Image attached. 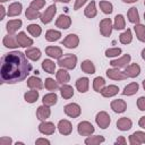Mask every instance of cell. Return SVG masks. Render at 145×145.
Masks as SVG:
<instances>
[{
  "instance_id": "obj_17",
  "label": "cell",
  "mask_w": 145,
  "mask_h": 145,
  "mask_svg": "<svg viewBox=\"0 0 145 145\" xmlns=\"http://www.w3.org/2000/svg\"><path fill=\"white\" fill-rule=\"evenodd\" d=\"M2 44L8 49H17L19 43L17 41V35L15 34H7L2 39Z\"/></svg>"
},
{
  "instance_id": "obj_42",
  "label": "cell",
  "mask_w": 145,
  "mask_h": 145,
  "mask_svg": "<svg viewBox=\"0 0 145 145\" xmlns=\"http://www.w3.org/2000/svg\"><path fill=\"white\" fill-rule=\"evenodd\" d=\"M134 32L136 34L137 40L140 41V42H144V40H145V25L144 24H140V23L135 24Z\"/></svg>"
},
{
  "instance_id": "obj_11",
  "label": "cell",
  "mask_w": 145,
  "mask_h": 145,
  "mask_svg": "<svg viewBox=\"0 0 145 145\" xmlns=\"http://www.w3.org/2000/svg\"><path fill=\"white\" fill-rule=\"evenodd\" d=\"M57 128H58V131L63 136H68L72 133V125L68 119L59 120V122L57 125Z\"/></svg>"
},
{
  "instance_id": "obj_14",
  "label": "cell",
  "mask_w": 145,
  "mask_h": 145,
  "mask_svg": "<svg viewBox=\"0 0 145 145\" xmlns=\"http://www.w3.org/2000/svg\"><path fill=\"white\" fill-rule=\"evenodd\" d=\"M110 108L116 113H123L127 110V102L122 99H116V100L111 101Z\"/></svg>"
},
{
  "instance_id": "obj_32",
  "label": "cell",
  "mask_w": 145,
  "mask_h": 145,
  "mask_svg": "<svg viewBox=\"0 0 145 145\" xmlns=\"http://www.w3.org/2000/svg\"><path fill=\"white\" fill-rule=\"evenodd\" d=\"M84 15H85V17H87V18H89V19L94 18V17L97 15V9H96V3H95V1L92 0V1L85 7V9H84Z\"/></svg>"
},
{
  "instance_id": "obj_36",
  "label": "cell",
  "mask_w": 145,
  "mask_h": 145,
  "mask_svg": "<svg viewBox=\"0 0 145 145\" xmlns=\"http://www.w3.org/2000/svg\"><path fill=\"white\" fill-rule=\"evenodd\" d=\"M127 17H128V20L131 23V24H138L139 23V12H138V9L136 7H131L128 9L127 11Z\"/></svg>"
},
{
  "instance_id": "obj_40",
  "label": "cell",
  "mask_w": 145,
  "mask_h": 145,
  "mask_svg": "<svg viewBox=\"0 0 145 145\" xmlns=\"http://www.w3.org/2000/svg\"><path fill=\"white\" fill-rule=\"evenodd\" d=\"M113 28L117 31H121L126 28V19L123 17V15L118 14L114 17V22H113Z\"/></svg>"
},
{
  "instance_id": "obj_25",
  "label": "cell",
  "mask_w": 145,
  "mask_h": 145,
  "mask_svg": "<svg viewBox=\"0 0 145 145\" xmlns=\"http://www.w3.org/2000/svg\"><path fill=\"white\" fill-rule=\"evenodd\" d=\"M25 54L26 57L32 60V61H37L41 59V56H42V52L39 48H34V46H31V48H27L25 50Z\"/></svg>"
},
{
  "instance_id": "obj_23",
  "label": "cell",
  "mask_w": 145,
  "mask_h": 145,
  "mask_svg": "<svg viewBox=\"0 0 145 145\" xmlns=\"http://www.w3.org/2000/svg\"><path fill=\"white\" fill-rule=\"evenodd\" d=\"M23 11V5L20 2H12L9 5L8 7V10H7V15L8 17H16V16H19Z\"/></svg>"
},
{
  "instance_id": "obj_56",
  "label": "cell",
  "mask_w": 145,
  "mask_h": 145,
  "mask_svg": "<svg viewBox=\"0 0 145 145\" xmlns=\"http://www.w3.org/2000/svg\"><path fill=\"white\" fill-rule=\"evenodd\" d=\"M123 3H135V2H137L138 0H121Z\"/></svg>"
},
{
  "instance_id": "obj_2",
  "label": "cell",
  "mask_w": 145,
  "mask_h": 145,
  "mask_svg": "<svg viewBox=\"0 0 145 145\" xmlns=\"http://www.w3.org/2000/svg\"><path fill=\"white\" fill-rule=\"evenodd\" d=\"M77 60H78L77 56H75L72 53H66L58 60V65L60 68H65L67 70H72L76 68Z\"/></svg>"
},
{
  "instance_id": "obj_18",
  "label": "cell",
  "mask_w": 145,
  "mask_h": 145,
  "mask_svg": "<svg viewBox=\"0 0 145 145\" xmlns=\"http://www.w3.org/2000/svg\"><path fill=\"white\" fill-rule=\"evenodd\" d=\"M35 114H36V118L40 121H45L51 116V109H50V106H48L45 104H42L36 109Z\"/></svg>"
},
{
  "instance_id": "obj_4",
  "label": "cell",
  "mask_w": 145,
  "mask_h": 145,
  "mask_svg": "<svg viewBox=\"0 0 145 145\" xmlns=\"http://www.w3.org/2000/svg\"><path fill=\"white\" fill-rule=\"evenodd\" d=\"M95 122L101 129H106L111 123V117L105 111H100L95 116Z\"/></svg>"
},
{
  "instance_id": "obj_60",
  "label": "cell",
  "mask_w": 145,
  "mask_h": 145,
  "mask_svg": "<svg viewBox=\"0 0 145 145\" xmlns=\"http://www.w3.org/2000/svg\"><path fill=\"white\" fill-rule=\"evenodd\" d=\"M142 85H143V88H144V91H145V79L142 82Z\"/></svg>"
},
{
  "instance_id": "obj_9",
  "label": "cell",
  "mask_w": 145,
  "mask_h": 145,
  "mask_svg": "<svg viewBox=\"0 0 145 145\" xmlns=\"http://www.w3.org/2000/svg\"><path fill=\"white\" fill-rule=\"evenodd\" d=\"M95 131V128L94 126L89 122V121H80L78 125H77V133L80 135V136H89V135H93V133Z\"/></svg>"
},
{
  "instance_id": "obj_28",
  "label": "cell",
  "mask_w": 145,
  "mask_h": 145,
  "mask_svg": "<svg viewBox=\"0 0 145 145\" xmlns=\"http://www.w3.org/2000/svg\"><path fill=\"white\" fill-rule=\"evenodd\" d=\"M56 79L58 80L59 84H68V82L70 80V75L67 71V69L65 68H60L57 72H56Z\"/></svg>"
},
{
  "instance_id": "obj_10",
  "label": "cell",
  "mask_w": 145,
  "mask_h": 145,
  "mask_svg": "<svg viewBox=\"0 0 145 145\" xmlns=\"http://www.w3.org/2000/svg\"><path fill=\"white\" fill-rule=\"evenodd\" d=\"M105 75H106L108 78H110L112 80H125V79L128 78L127 75L125 74V71L120 70L119 68H114V67L106 69Z\"/></svg>"
},
{
  "instance_id": "obj_33",
  "label": "cell",
  "mask_w": 145,
  "mask_h": 145,
  "mask_svg": "<svg viewBox=\"0 0 145 145\" xmlns=\"http://www.w3.org/2000/svg\"><path fill=\"white\" fill-rule=\"evenodd\" d=\"M41 66H42V69H43L45 72L50 74V75H53V74L56 72V67H57V65H56L54 61L51 60V59H44V60L42 61Z\"/></svg>"
},
{
  "instance_id": "obj_53",
  "label": "cell",
  "mask_w": 145,
  "mask_h": 145,
  "mask_svg": "<svg viewBox=\"0 0 145 145\" xmlns=\"http://www.w3.org/2000/svg\"><path fill=\"white\" fill-rule=\"evenodd\" d=\"M35 144H36V145H40V144H46V145H50L51 142H50L49 139H46V138L40 137V138H37V139L35 140Z\"/></svg>"
},
{
  "instance_id": "obj_5",
  "label": "cell",
  "mask_w": 145,
  "mask_h": 145,
  "mask_svg": "<svg viewBox=\"0 0 145 145\" xmlns=\"http://www.w3.org/2000/svg\"><path fill=\"white\" fill-rule=\"evenodd\" d=\"M99 27H100L101 35L104 37H109L112 33V29H113V23H112L111 18H103L100 20Z\"/></svg>"
},
{
  "instance_id": "obj_39",
  "label": "cell",
  "mask_w": 145,
  "mask_h": 145,
  "mask_svg": "<svg viewBox=\"0 0 145 145\" xmlns=\"http://www.w3.org/2000/svg\"><path fill=\"white\" fill-rule=\"evenodd\" d=\"M24 100L27 103H35L39 100V89H31L24 93Z\"/></svg>"
},
{
  "instance_id": "obj_26",
  "label": "cell",
  "mask_w": 145,
  "mask_h": 145,
  "mask_svg": "<svg viewBox=\"0 0 145 145\" xmlns=\"http://www.w3.org/2000/svg\"><path fill=\"white\" fill-rule=\"evenodd\" d=\"M75 85L79 93H86L89 88V79L87 77H79L76 80Z\"/></svg>"
},
{
  "instance_id": "obj_47",
  "label": "cell",
  "mask_w": 145,
  "mask_h": 145,
  "mask_svg": "<svg viewBox=\"0 0 145 145\" xmlns=\"http://www.w3.org/2000/svg\"><path fill=\"white\" fill-rule=\"evenodd\" d=\"M121 53H122L121 48H109L104 52L106 58H118V57H120Z\"/></svg>"
},
{
  "instance_id": "obj_57",
  "label": "cell",
  "mask_w": 145,
  "mask_h": 145,
  "mask_svg": "<svg viewBox=\"0 0 145 145\" xmlns=\"http://www.w3.org/2000/svg\"><path fill=\"white\" fill-rule=\"evenodd\" d=\"M140 57H142V59L145 61V48L142 50V52H140Z\"/></svg>"
},
{
  "instance_id": "obj_31",
  "label": "cell",
  "mask_w": 145,
  "mask_h": 145,
  "mask_svg": "<svg viewBox=\"0 0 145 145\" xmlns=\"http://www.w3.org/2000/svg\"><path fill=\"white\" fill-rule=\"evenodd\" d=\"M59 91H60V95H61L65 100L71 99V97L74 96V93H75L74 87H72L71 85H69V84H62V85L60 86Z\"/></svg>"
},
{
  "instance_id": "obj_43",
  "label": "cell",
  "mask_w": 145,
  "mask_h": 145,
  "mask_svg": "<svg viewBox=\"0 0 145 145\" xmlns=\"http://www.w3.org/2000/svg\"><path fill=\"white\" fill-rule=\"evenodd\" d=\"M99 6H100V9L103 14L105 15H111L112 11H113V5L110 2V1H106V0H101L99 2Z\"/></svg>"
},
{
  "instance_id": "obj_29",
  "label": "cell",
  "mask_w": 145,
  "mask_h": 145,
  "mask_svg": "<svg viewBox=\"0 0 145 145\" xmlns=\"http://www.w3.org/2000/svg\"><path fill=\"white\" fill-rule=\"evenodd\" d=\"M138 91H139V85H138V83L131 82V83H129L128 85H126V86L123 87L122 95H125V96H133V95H135Z\"/></svg>"
},
{
  "instance_id": "obj_19",
  "label": "cell",
  "mask_w": 145,
  "mask_h": 145,
  "mask_svg": "<svg viewBox=\"0 0 145 145\" xmlns=\"http://www.w3.org/2000/svg\"><path fill=\"white\" fill-rule=\"evenodd\" d=\"M26 84H27V86L31 88V89H42L43 87H44V83H43V80L40 78V77H37L36 75L35 76H29L28 78H27V82H26Z\"/></svg>"
},
{
  "instance_id": "obj_24",
  "label": "cell",
  "mask_w": 145,
  "mask_h": 145,
  "mask_svg": "<svg viewBox=\"0 0 145 145\" xmlns=\"http://www.w3.org/2000/svg\"><path fill=\"white\" fill-rule=\"evenodd\" d=\"M117 128L120 130V131H127L129 130L131 127H133V121L130 118H127V117H121L117 120Z\"/></svg>"
},
{
  "instance_id": "obj_41",
  "label": "cell",
  "mask_w": 145,
  "mask_h": 145,
  "mask_svg": "<svg viewBox=\"0 0 145 145\" xmlns=\"http://www.w3.org/2000/svg\"><path fill=\"white\" fill-rule=\"evenodd\" d=\"M105 79L101 76H97L93 79V89L96 92V93H101L102 89L105 87Z\"/></svg>"
},
{
  "instance_id": "obj_13",
  "label": "cell",
  "mask_w": 145,
  "mask_h": 145,
  "mask_svg": "<svg viewBox=\"0 0 145 145\" xmlns=\"http://www.w3.org/2000/svg\"><path fill=\"white\" fill-rule=\"evenodd\" d=\"M128 142H129L130 145H140V144H145V131H142V130L134 131L131 135H129Z\"/></svg>"
},
{
  "instance_id": "obj_1",
  "label": "cell",
  "mask_w": 145,
  "mask_h": 145,
  "mask_svg": "<svg viewBox=\"0 0 145 145\" xmlns=\"http://www.w3.org/2000/svg\"><path fill=\"white\" fill-rule=\"evenodd\" d=\"M28 60L25 52L18 50L5 53L1 58L0 67L1 83L17 84L26 79L32 70V65Z\"/></svg>"
},
{
  "instance_id": "obj_45",
  "label": "cell",
  "mask_w": 145,
  "mask_h": 145,
  "mask_svg": "<svg viewBox=\"0 0 145 145\" xmlns=\"http://www.w3.org/2000/svg\"><path fill=\"white\" fill-rule=\"evenodd\" d=\"M27 32L33 36V37H39L42 34V27L37 24H29L27 25Z\"/></svg>"
},
{
  "instance_id": "obj_27",
  "label": "cell",
  "mask_w": 145,
  "mask_h": 145,
  "mask_svg": "<svg viewBox=\"0 0 145 145\" xmlns=\"http://www.w3.org/2000/svg\"><path fill=\"white\" fill-rule=\"evenodd\" d=\"M80 69H82L83 72H85V74H87V75H93V74H95V70H96L95 65H94L93 61H91L89 59H85V60L82 61V63H80Z\"/></svg>"
},
{
  "instance_id": "obj_6",
  "label": "cell",
  "mask_w": 145,
  "mask_h": 145,
  "mask_svg": "<svg viewBox=\"0 0 145 145\" xmlns=\"http://www.w3.org/2000/svg\"><path fill=\"white\" fill-rule=\"evenodd\" d=\"M57 14V6L54 3L50 5L43 12H41L40 19L43 24H49L52 22V19L54 18V15Z\"/></svg>"
},
{
  "instance_id": "obj_22",
  "label": "cell",
  "mask_w": 145,
  "mask_h": 145,
  "mask_svg": "<svg viewBox=\"0 0 145 145\" xmlns=\"http://www.w3.org/2000/svg\"><path fill=\"white\" fill-rule=\"evenodd\" d=\"M56 26L60 29H68L71 26V18L67 15H60L56 20Z\"/></svg>"
},
{
  "instance_id": "obj_46",
  "label": "cell",
  "mask_w": 145,
  "mask_h": 145,
  "mask_svg": "<svg viewBox=\"0 0 145 145\" xmlns=\"http://www.w3.org/2000/svg\"><path fill=\"white\" fill-rule=\"evenodd\" d=\"M40 16H41L40 10H36V9L29 7V6L27 7V9H26V11H25V17H26L28 20H34V19H36V18H40Z\"/></svg>"
},
{
  "instance_id": "obj_50",
  "label": "cell",
  "mask_w": 145,
  "mask_h": 145,
  "mask_svg": "<svg viewBox=\"0 0 145 145\" xmlns=\"http://www.w3.org/2000/svg\"><path fill=\"white\" fill-rule=\"evenodd\" d=\"M11 144H14L11 137H9V136H2L0 138V145H11Z\"/></svg>"
},
{
  "instance_id": "obj_58",
  "label": "cell",
  "mask_w": 145,
  "mask_h": 145,
  "mask_svg": "<svg viewBox=\"0 0 145 145\" xmlns=\"http://www.w3.org/2000/svg\"><path fill=\"white\" fill-rule=\"evenodd\" d=\"M71 0H54V2H62V3H68Z\"/></svg>"
},
{
  "instance_id": "obj_49",
  "label": "cell",
  "mask_w": 145,
  "mask_h": 145,
  "mask_svg": "<svg viewBox=\"0 0 145 145\" xmlns=\"http://www.w3.org/2000/svg\"><path fill=\"white\" fill-rule=\"evenodd\" d=\"M136 104H137V108H138L139 111H145V96L138 97Z\"/></svg>"
},
{
  "instance_id": "obj_8",
  "label": "cell",
  "mask_w": 145,
  "mask_h": 145,
  "mask_svg": "<svg viewBox=\"0 0 145 145\" xmlns=\"http://www.w3.org/2000/svg\"><path fill=\"white\" fill-rule=\"evenodd\" d=\"M61 45L67 49H76L79 45V36L75 33H70L61 41Z\"/></svg>"
},
{
  "instance_id": "obj_38",
  "label": "cell",
  "mask_w": 145,
  "mask_h": 145,
  "mask_svg": "<svg viewBox=\"0 0 145 145\" xmlns=\"http://www.w3.org/2000/svg\"><path fill=\"white\" fill-rule=\"evenodd\" d=\"M131 41H133V32H131L130 28H127L126 31H123L119 35V42L121 44H125L126 45V44L131 43Z\"/></svg>"
},
{
  "instance_id": "obj_61",
  "label": "cell",
  "mask_w": 145,
  "mask_h": 145,
  "mask_svg": "<svg viewBox=\"0 0 145 145\" xmlns=\"http://www.w3.org/2000/svg\"><path fill=\"white\" fill-rule=\"evenodd\" d=\"M7 1H10V0H0V2H2V3L3 2H7Z\"/></svg>"
},
{
  "instance_id": "obj_52",
  "label": "cell",
  "mask_w": 145,
  "mask_h": 145,
  "mask_svg": "<svg viewBox=\"0 0 145 145\" xmlns=\"http://www.w3.org/2000/svg\"><path fill=\"white\" fill-rule=\"evenodd\" d=\"M114 144L116 145H125V144H127V139L125 138V136H118Z\"/></svg>"
},
{
  "instance_id": "obj_37",
  "label": "cell",
  "mask_w": 145,
  "mask_h": 145,
  "mask_svg": "<svg viewBox=\"0 0 145 145\" xmlns=\"http://www.w3.org/2000/svg\"><path fill=\"white\" fill-rule=\"evenodd\" d=\"M45 40L48 42H57L61 37V32L58 29H48L45 32Z\"/></svg>"
},
{
  "instance_id": "obj_34",
  "label": "cell",
  "mask_w": 145,
  "mask_h": 145,
  "mask_svg": "<svg viewBox=\"0 0 145 145\" xmlns=\"http://www.w3.org/2000/svg\"><path fill=\"white\" fill-rule=\"evenodd\" d=\"M57 102H58V95L56 94V92H50L42 97V103L48 106H52L57 104Z\"/></svg>"
},
{
  "instance_id": "obj_30",
  "label": "cell",
  "mask_w": 145,
  "mask_h": 145,
  "mask_svg": "<svg viewBox=\"0 0 145 145\" xmlns=\"http://www.w3.org/2000/svg\"><path fill=\"white\" fill-rule=\"evenodd\" d=\"M118 93H119V87H118L117 85L111 84V85L105 86V87L102 89L101 95H102L103 97H108V99H109V97H113V96H116Z\"/></svg>"
},
{
  "instance_id": "obj_63",
  "label": "cell",
  "mask_w": 145,
  "mask_h": 145,
  "mask_svg": "<svg viewBox=\"0 0 145 145\" xmlns=\"http://www.w3.org/2000/svg\"><path fill=\"white\" fill-rule=\"evenodd\" d=\"M144 6H145V0H144Z\"/></svg>"
},
{
  "instance_id": "obj_3",
  "label": "cell",
  "mask_w": 145,
  "mask_h": 145,
  "mask_svg": "<svg viewBox=\"0 0 145 145\" xmlns=\"http://www.w3.org/2000/svg\"><path fill=\"white\" fill-rule=\"evenodd\" d=\"M63 112L67 117L74 119V118H78L82 114V108L78 103L71 102V103H68L63 106Z\"/></svg>"
},
{
  "instance_id": "obj_64",
  "label": "cell",
  "mask_w": 145,
  "mask_h": 145,
  "mask_svg": "<svg viewBox=\"0 0 145 145\" xmlns=\"http://www.w3.org/2000/svg\"><path fill=\"white\" fill-rule=\"evenodd\" d=\"M144 43H145V40H144Z\"/></svg>"
},
{
  "instance_id": "obj_51",
  "label": "cell",
  "mask_w": 145,
  "mask_h": 145,
  "mask_svg": "<svg viewBox=\"0 0 145 145\" xmlns=\"http://www.w3.org/2000/svg\"><path fill=\"white\" fill-rule=\"evenodd\" d=\"M88 0H75V5H74V10H78L80 9Z\"/></svg>"
},
{
  "instance_id": "obj_7",
  "label": "cell",
  "mask_w": 145,
  "mask_h": 145,
  "mask_svg": "<svg viewBox=\"0 0 145 145\" xmlns=\"http://www.w3.org/2000/svg\"><path fill=\"white\" fill-rule=\"evenodd\" d=\"M130 61H131V56L129 53H126V54H123L121 57H118L116 59H112L110 61V66L111 67H114V68L121 69V68H126L130 63Z\"/></svg>"
},
{
  "instance_id": "obj_12",
  "label": "cell",
  "mask_w": 145,
  "mask_h": 145,
  "mask_svg": "<svg viewBox=\"0 0 145 145\" xmlns=\"http://www.w3.org/2000/svg\"><path fill=\"white\" fill-rule=\"evenodd\" d=\"M56 128H57V126H54L53 122L45 120V121H41V123L39 125V128L37 129H39V131L41 134L49 136V135H53L54 134Z\"/></svg>"
},
{
  "instance_id": "obj_59",
  "label": "cell",
  "mask_w": 145,
  "mask_h": 145,
  "mask_svg": "<svg viewBox=\"0 0 145 145\" xmlns=\"http://www.w3.org/2000/svg\"><path fill=\"white\" fill-rule=\"evenodd\" d=\"M15 145H24V143L23 142H16Z\"/></svg>"
},
{
  "instance_id": "obj_48",
  "label": "cell",
  "mask_w": 145,
  "mask_h": 145,
  "mask_svg": "<svg viewBox=\"0 0 145 145\" xmlns=\"http://www.w3.org/2000/svg\"><path fill=\"white\" fill-rule=\"evenodd\" d=\"M45 2H46L45 0H32L29 3V7L36 9V10H40L45 6Z\"/></svg>"
},
{
  "instance_id": "obj_54",
  "label": "cell",
  "mask_w": 145,
  "mask_h": 145,
  "mask_svg": "<svg viewBox=\"0 0 145 145\" xmlns=\"http://www.w3.org/2000/svg\"><path fill=\"white\" fill-rule=\"evenodd\" d=\"M6 8L3 7V5H1L0 6V20H2L3 18H5V16H6Z\"/></svg>"
},
{
  "instance_id": "obj_16",
  "label": "cell",
  "mask_w": 145,
  "mask_h": 145,
  "mask_svg": "<svg viewBox=\"0 0 145 145\" xmlns=\"http://www.w3.org/2000/svg\"><path fill=\"white\" fill-rule=\"evenodd\" d=\"M16 35H17V41H18L20 48L27 49V48H31V46L34 44L33 39H31L29 36H27V34H26L25 32H19V33L16 34Z\"/></svg>"
},
{
  "instance_id": "obj_15",
  "label": "cell",
  "mask_w": 145,
  "mask_h": 145,
  "mask_svg": "<svg viewBox=\"0 0 145 145\" xmlns=\"http://www.w3.org/2000/svg\"><path fill=\"white\" fill-rule=\"evenodd\" d=\"M45 54L52 59H57L59 60L62 56H63V51L60 46L57 45H49L45 48Z\"/></svg>"
},
{
  "instance_id": "obj_55",
  "label": "cell",
  "mask_w": 145,
  "mask_h": 145,
  "mask_svg": "<svg viewBox=\"0 0 145 145\" xmlns=\"http://www.w3.org/2000/svg\"><path fill=\"white\" fill-rule=\"evenodd\" d=\"M138 126L142 128V129H145V116L140 117L139 120H138Z\"/></svg>"
},
{
  "instance_id": "obj_44",
  "label": "cell",
  "mask_w": 145,
  "mask_h": 145,
  "mask_svg": "<svg viewBox=\"0 0 145 145\" xmlns=\"http://www.w3.org/2000/svg\"><path fill=\"white\" fill-rule=\"evenodd\" d=\"M44 87H45L48 91H51V92H54V91H57L58 88H60L58 80H57V79L54 80V79L51 78V77L45 78V80H44Z\"/></svg>"
},
{
  "instance_id": "obj_20",
  "label": "cell",
  "mask_w": 145,
  "mask_h": 145,
  "mask_svg": "<svg viewBox=\"0 0 145 145\" xmlns=\"http://www.w3.org/2000/svg\"><path fill=\"white\" fill-rule=\"evenodd\" d=\"M23 22L20 19H10L6 23V29L8 34H16L18 29L22 27Z\"/></svg>"
},
{
  "instance_id": "obj_62",
  "label": "cell",
  "mask_w": 145,
  "mask_h": 145,
  "mask_svg": "<svg viewBox=\"0 0 145 145\" xmlns=\"http://www.w3.org/2000/svg\"><path fill=\"white\" fill-rule=\"evenodd\" d=\"M144 19H145V12H144Z\"/></svg>"
},
{
  "instance_id": "obj_21",
  "label": "cell",
  "mask_w": 145,
  "mask_h": 145,
  "mask_svg": "<svg viewBox=\"0 0 145 145\" xmlns=\"http://www.w3.org/2000/svg\"><path fill=\"white\" fill-rule=\"evenodd\" d=\"M123 71L128 78H136L140 74V66L138 63H129Z\"/></svg>"
},
{
  "instance_id": "obj_35",
  "label": "cell",
  "mask_w": 145,
  "mask_h": 145,
  "mask_svg": "<svg viewBox=\"0 0 145 145\" xmlns=\"http://www.w3.org/2000/svg\"><path fill=\"white\" fill-rule=\"evenodd\" d=\"M104 142H105V138L102 135H89L84 140V143L86 145H99V144H102Z\"/></svg>"
}]
</instances>
